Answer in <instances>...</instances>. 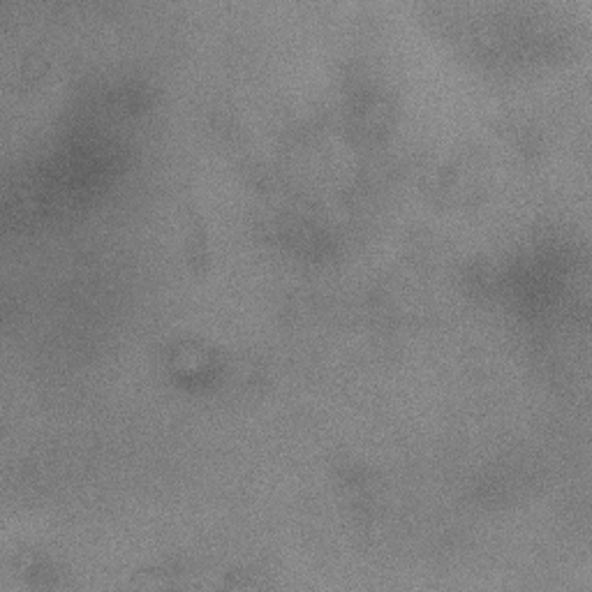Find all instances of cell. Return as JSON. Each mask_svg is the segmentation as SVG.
<instances>
[{"instance_id":"cell-1","label":"cell","mask_w":592,"mask_h":592,"mask_svg":"<svg viewBox=\"0 0 592 592\" xmlns=\"http://www.w3.org/2000/svg\"><path fill=\"white\" fill-rule=\"evenodd\" d=\"M183 218L188 225V255L197 273H204L209 266V234H206L204 216L195 202H183Z\"/></svg>"}]
</instances>
